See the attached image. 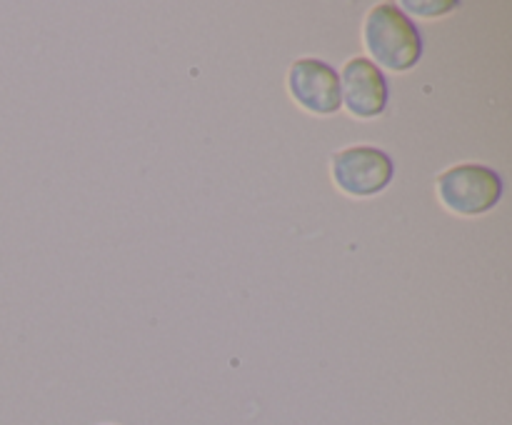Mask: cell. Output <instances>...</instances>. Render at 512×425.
I'll list each match as a JSON object with an SVG mask.
<instances>
[{
	"instance_id": "obj_1",
	"label": "cell",
	"mask_w": 512,
	"mask_h": 425,
	"mask_svg": "<svg viewBox=\"0 0 512 425\" xmlns=\"http://www.w3.org/2000/svg\"><path fill=\"white\" fill-rule=\"evenodd\" d=\"M363 43L380 70L408 73L423 58V35L398 3H378L363 23Z\"/></svg>"
},
{
	"instance_id": "obj_2",
	"label": "cell",
	"mask_w": 512,
	"mask_h": 425,
	"mask_svg": "<svg viewBox=\"0 0 512 425\" xmlns=\"http://www.w3.org/2000/svg\"><path fill=\"white\" fill-rule=\"evenodd\" d=\"M438 200L445 210L463 218L485 215L503 200V178L483 163H458L443 170L435 180Z\"/></svg>"
},
{
	"instance_id": "obj_3",
	"label": "cell",
	"mask_w": 512,
	"mask_h": 425,
	"mask_svg": "<svg viewBox=\"0 0 512 425\" xmlns=\"http://www.w3.org/2000/svg\"><path fill=\"white\" fill-rule=\"evenodd\" d=\"M330 178L350 198H373L393 183L395 160L378 145H348L330 160Z\"/></svg>"
},
{
	"instance_id": "obj_4",
	"label": "cell",
	"mask_w": 512,
	"mask_h": 425,
	"mask_svg": "<svg viewBox=\"0 0 512 425\" xmlns=\"http://www.w3.org/2000/svg\"><path fill=\"white\" fill-rule=\"evenodd\" d=\"M288 93L305 113L335 115L343 108L340 73L320 58H300L288 70Z\"/></svg>"
},
{
	"instance_id": "obj_5",
	"label": "cell",
	"mask_w": 512,
	"mask_h": 425,
	"mask_svg": "<svg viewBox=\"0 0 512 425\" xmlns=\"http://www.w3.org/2000/svg\"><path fill=\"white\" fill-rule=\"evenodd\" d=\"M340 73V98L358 120H375L388 110L390 85L383 70L365 55L348 60Z\"/></svg>"
},
{
	"instance_id": "obj_6",
	"label": "cell",
	"mask_w": 512,
	"mask_h": 425,
	"mask_svg": "<svg viewBox=\"0 0 512 425\" xmlns=\"http://www.w3.org/2000/svg\"><path fill=\"white\" fill-rule=\"evenodd\" d=\"M403 8L405 15H420V18H440V15H448L453 10L460 8L458 0H405V3H398Z\"/></svg>"
},
{
	"instance_id": "obj_7",
	"label": "cell",
	"mask_w": 512,
	"mask_h": 425,
	"mask_svg": "<svg viewBox=\"0 0 512 425\" xmlns=\"http://www.w3.org/2000/svg\"><path fill=\"white\" fill-rule=\"evenodd\" d=\"M103 425H113V423H103Z\"/></svg>"
}]
</instances>
